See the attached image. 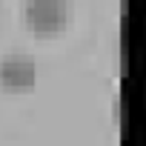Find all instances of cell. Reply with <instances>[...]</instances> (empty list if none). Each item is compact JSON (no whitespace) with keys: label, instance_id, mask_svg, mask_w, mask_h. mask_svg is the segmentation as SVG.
Listing matches in <instances>:
<instances>
[{"label":"cell","instance_id":"cell-1","mask_svg":"<svg viewBox=\"0 0 146 146\" xmlns=\"http://www.w3.org/2000/svg\"><path fill=\"white\" fill-rule=\"evenodd\" d=\"M37 80V60L23 52L12 49L0 54V86L6 89H29Z\"/></svg>","mask_w":146,"mask_h":146},{"label":"cell","instance_id":"cell-2","mask_svg":"<svg viewBox=\"0 0 146 146\" xmlns=\"http://www.w3.org/2000/svg\"><path fill=\"white\" fill-rule=\"evenodd\" d=\"M69 17L66 0H26L23 3V20L35 32H57Z\"/></svg>","mask_w":146,"mask_h":146}]
</instances>
